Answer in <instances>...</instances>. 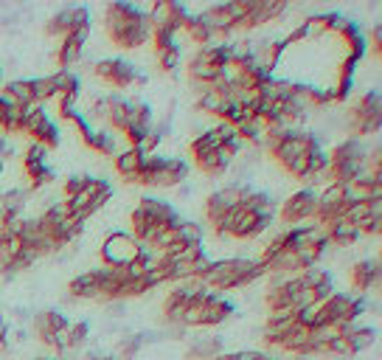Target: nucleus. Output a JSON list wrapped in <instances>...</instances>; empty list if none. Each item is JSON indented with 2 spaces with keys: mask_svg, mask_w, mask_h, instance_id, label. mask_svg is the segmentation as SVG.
Segmentation results:
<instances>
[{
  "mask_svg": "<svg viewBox=\"0 0 382 360\" xmlns=\"http://www.w3.org/2000/svg\"><path fill=\"white\" fill-rule=\"evenodd\" d=\"M346 341H349V349H351V355H357V352L368 349V346L377 341V332H374V329H368V327H363V329L351 327V329H346Z\"/></svg>",
  "mask_w": 382,
  "mask_h": 360,
  "instance_id": "29",
  "label": "nucleus"
},
{
  "mask_svg": "<svg viewBox=\"0 0 382 360\" xmlns=\"http://www.w3.org/2000/svg\"><path fill=\"white\" fill-rule=\"evenodd\" d=\"M155 60H158V68H161V70L171 73V70L180 65V46L171 43V46H166V48H158V51H155Z\"/></svg>",
  "mask_w": 382,
  "mask_h": 360,
  "instance_id": "32",
  "label": "nucleus"
},
{
  "mask_svg": "<svg viewBox=\"0 0 382 360\" xmlns=\"http://www.w3.org/2000/svg\"><path fill=\"white\" fill-rule=\"evenodd\" d=\"M93 76H96L99 82L110 85V88H115V90H127V88H132V85H144V82H147V76H141L132 62L115 60V57H112V60L96 62V65H93Z\"/></svg>",
  "mask_w": 382,
  "mask_h": 360,
  "instance_id": "9",
  "label": "nucleus"
},
{
  "mask_svg": "<svg viewBox=\"0 0 382 360\" xmlns=\"http://www.w3.org/2000/svg\"><path fill=\"white\" fill-rule=\"evenodd\" d=\"M217 355H222V341L219 338H200L189 352L191 360H214Z\"/></svg>",
  "mask_w": 382,
  "mask_h": 360,
  "instance_id": "30",
  "label": "nucleus"
},
{
  "mask_svg": "<svg viewBox=\"0 0 382 360\" xmlns=\"http://www.w3.org/2000/svg\"><path fill=\"white\" fill-rule=\"evenodd\" d=\"M20 124H23V107L0 93V135H20Z\"/></svg>",
  "mask_w": 382,
  "mask_h": 360,
  "instance_id": "22",
  "label": "nucleus"
},
{
  "mask_svg": "<svg viewBox=\"0 0 382 360\" xmlns=\"http://www.w3.org/2000/svg\"><path fill=\"white\" fill-rule=\"evenodd\" d=\"M68 327V318L59 312V309H43V312H37V318H34V332H37V338L46 344V346H51L59 352V332Z\"/></svg>",
  "mask_w": 382,
  "mask_h": 360,
  "instance_id": "16",
  "label": "nucleus"
},
{
  "mask_svg": "<svg viewBox=\"0 0 382 360\" xmlns=\"http://www.w3.org/2000/svg\"><path fill=\"white\" fill-rule=\"evenodd\" d=\"M68 293L73 299H96L102 293V279H99V268L96 270H87V273H79L70 285H68Z\"/></svg>",
  "mask_w": 382,
  "mask_h": 360,
  "instance_id": "21",
  "label": "nucleus"
},
{
  "mask_svg": "<svg viewBox=\"0 0 382 360\" xmlns=\"http://www.w3.org/2000/svg\"><path fill=\"white\" fill-rule=\"evenodd\" d=\"M85 183H87V178H79V175H73V178L65 180V183H62V194H65V200L76 197V194L85 189Z\"/></svg>",
  "mask_w": 382,
  "mask_h": 360,
  "instance_id": "34",
  "label": "nucleus"
},
{
  "mask_svg": "<svg viewBox=\"0 0 382 360\" xmlns=\"http://www.w3.org/2000/svg\"><path fill=\"white\" fill-rule=\"evenodd\" d=\"M351 287L357 293H371L380 287V259H360L351 268Z\"/></svg>",
  "mask_w": 382,
  "mask_h": 360,
  "instance_id": "18",
  "label": "nucleus"
},
{
  "mask_svg": "<svg viewBox=\"0 0 382 360\" xmlns=\"http://www.w3.org/2000/svg\"><path fill=\"white\" fill-rule=\"evenodd\" d=\"M259 276H265V268L256 259H217L208 270V276L203 279V287L208 293H225V290H236L245 287L250 282H256Z\"/></svg>",
  "mask_w": 382,
  "mask_h": 360,
  "instance_id": "2",
  "label": "nucleus"
},
{
  "mask_svg": "<svg viewBox=\"0 0 382 360\" xmlns=\"http://www.w3.org/2000/svg\"><path fill=\"white\" fill-rule=\"evenodd\" d=\"M222 107H225V93H222L219 88H206V90H200V99H197V110H200V113L217 119Z\"/></svg>",
  "mask_w": 382,
  "mask_h": 360,
  "instance_id": "28",
  "label": "nucleus"
},
{
  "mask_svg": "<svg viewBox=\"0 0 382 360\" xmlns=\"http://www.w3.org/2000/svg\"><path fill=\"white\" fill-rule=\"evenodd\" d=\"M141 349V338L138 335H132V338H127L121 346H118V355H115V360H129L135 352Z\"/></svg>",
  "mask_w": 382,
  "mask_h": 360,
  "instance_id": "33",
  "label": "nucleus"
},
{
  "mask_svg": "<svg viewBox=\"0 0 382 360\" xmlns=\"http://www.w3.org/2000/svg\"><path fill=\"white\" fill-rule=\"evenodd\" d=\"M287 11V3L284 0H253L250 6V14L242 20V31H250V28H259L265 23H273L281 14Z\"/></svg>",
  "mask_w": 382,
  "mask_h": 360,
  "instance_id": "17",
  "label": "nucleus"
},
{
  "mask_svg": "<svg viewBox=\"0 0 382 360\" xmlns=\"http://www.w3.org/2000/svg\"><path fill=\"white\" fill-rule=\"evenodd\" d=\"M321 228L327 231L329 245H337V248H349V245H354V242L360 240L357 228H354L351 223H346L343 217H340V220H334V223H329V226H321Z\"/></svg>",
  "mask_w": 382,
  "mask_h": 360,
  "instance_id": "25",
  "label": "nucleus"
},
{
  "mask_svg": "<svg viewBox=\"0 0 382 360\" xmlns=\"http://www.w3.org/2000/svg\"><path fill=\"white\" fill-rule=\"evenodd\" d=\"M147 14H149V23L155 31H169V34H177L183 28V23L189 20V11L180 3H155Z\"/></svg>",
  "mask_w": 382,
  "mask_h": 360,
  "instance_id": "15",
  "label": "nucleus"
},
{
  "mask_svg": "<svg viewBox=\"0 0 382 360\" xmlns=\"http://www.w3.org/2000/svg\"><path fill=\"white\" fill-rule=\"evenodd\" d=\"M349 186H343V183H327L324 186V191L318 194V206H315V226H329V223H334V220H340L343 217V211H346V206H349Z\"/></svg>",
  "mask_w": 382,
  "mask_h": 360,
  "instance_id": "11",
  "label": "nucleus"
},
{
  "mask_svg": "<svg viewBox=\"0 0 382 360\" xmlns=\"http://www.w3.org/2000/svg\"><path fill=\"white\" fill-rule=\"evenodd\" d=\"M105 34L118 48H141L152 37L149 14L132 3H110L105 9Z\"/></svg>",
  "mask_w": 382,
  "mask_h": 360,
  "instance_id": "1",
  "label": "nucleus"
},
{
  "mask_svg": "<svg viewBox=\"0 0 382 360\" xmlns=\"http://www.w3.org/2000/svg\"><path fill=\"white\" fill-rule=\"evenodd\" d=\"M144 161H147V155L141 149H129L127 147V149H118V155L112 158V166H115V172L127 183H135L138 175H141V169H144Z\"/></svg>",
  "mask_w": 382,
  "mask_h": 360,
  "instance_id": "20",
  "label": "nucleus"
},
{
  "mask_svg": "<svg viewBox=\"0 0 382 360\" xmlns=\"http://www.w3.org/2000/svg\"><path fill=\"white\" fill-rule=\"evenodd\" d=\"M315 206H318V191L315 189H298L281 203V208H275V214L287 228H292V226H301V223L312 220Z\"/></svg>",
  "mask_w": 382,
  "mask_h": 360,
  "instance_id": "10",
  "label": "nucleus"
},
{
  "mask_svg": "<svg viewBox=\"0 0 382 360\" xmlns=\"http://www.w3.org/2000/svg\"><path fill=\"white\" fill-rule=\"evenodd\" d=\"M270 360H275V358H270Z\"/></svg>",
  "mask_w": 382,
  "mask_h": 360,
  "instance_id": "38",
  "label": "nucleus"
},
{
  "mask_svg": "<svg viewBox=\"0 0 382 360\" xmlns=\"http://www.w3.org/2000/svg\"><path fill=\"white\" fill-rule=\"evenodd\" d=\"M79 31H90V11L85 6H68L48 20V34L51 37L65 40V37L79 34Z\"/></svg>",
  "mask_w": 382,
  "mask_h": 360,
  "instance_id": "12",
  "label": "nucleus"
},
{
  "mask_svg": "<svg viewBox=\"0 0 382 360\" xmlns=\"http://www.w3.org/2000/svg\"><path fill=\"white\" fill-rule=\"evenodd\" d=\"M82 141H85L87 149H93V152H99V155H105V158H115V155H118L115 135H110L107 129H96V127H90V129L82 135Z\"/></svg>",
  "mask_w": 382,
  "mask_h": 360,
  "instance_id": "23",
  "label": "nucleus"
},
{
  "mask_svg": "<svg viewBox=\"0 0 382 360\" xmlns=\"http://www.w3.org/2000/svg\"><path fill=\"white\" fill-rule=\"evenodd\" d=\"M382 121V102L377 90L363 93L354 105H351V138H366V135H377Z\"/></svg>",
  "mask_w": 382,
  "mask_h": 360,
  "instance_id": "7",
  "label": "nucleus"
},
{
  "mask_svg": "<svg viewBox=\"0 0 382 360\" xmlns=\"http://www.w3.org/2000/svg\"><path fill=\"white\" fill-rule=\"evenodd\" d=\"M230 312H233V304L228 299H222L217 293H208V290H200L186 307L183 327H217L230 318Z\"/></svg>",
  "mask_w": 382,
  "mask_h": 360,
  "instance_id": "4",
  "label": "nucleus"
},
{
  "mask_svg": "<svg viewBox=\"0 0 382 360\" xmlns=\"http://www.w3.org/2000/svg\"><path fill=\"white\" fill-rule=\"evenodd\" d=\"M9 346V327H6V321L0 318V352Z\"/></svg>",
  "mask_w": 382,
  "mask_h": 360,
  "instance_id": "36",
  "label": "nucleus"
},
{
  "mask_svg": "<svg viewBox=\"0 0 382 360\" xmlns=\"http://www.w3.org/2000/svg\"><path fill=\"white\" fill-rule=\"evenodd\" d=\"M245 189H248V186H242V183H230V186L219 189V191H214V194H208V200H206V220H208V226L219 223L228 211L239 208Z\"/></svg>",
  "mask_w": 382,
  "mask_h": 360,
  "instance_id": "13",
  "label": "nucleus"
},
{
  "mask_svg": "<svg viewBox=\"0 0 382 360\" xmlns=\"http://www.w3.org/2000/svg\"><path fill=\"white\" fill-rule=\"evenodd\" d=\"M174 220H180V217H177V211H174L166 200H158V197H144V200L132 208V214H129L132 237L141 242V245H147V242L152 240L161 228H166V226H169V223H174Z\"/></svg>",
  "mask_w": 382,
  "mask_h": 360,
  "instance_id": "3",
  "label": "nucleus"
},
{
  "mask_svg": "<svg viewBox=\"0 0 382 360\" xmlns=\"http://www.w3.org/2000/svg\"><path fill=\"white\" fill-rule=\"evenodd\" d=\"M31 88H34V102H37V105H43V102H48V99H56L54 73H51V76H37V79H31Z\"/></svg>",
  "mask_w": 382,
  "mask_h": 360,
  "instance_id": "31",
  "label": "nucleus"
},
{
  "mask_svg": "<svg viewBox=\"0 0 382 360\" xmlns=\"http://www.w3.org/2000/svg\"><path fill=\"white\" fill-rule=\"evenodd\" d=\"M34 360H51V358H34Z\"/></svg>",
  "mask_w": 382,
  "mask_h": 360,
  "instance_id": "37",
  "label": "nucleus"
},
{
  "mask_svg": "<svg viewBox=\"0 0 382 360\" xmlns=\"http://www.w3.org/2000/svg\"><path fill=\"white\" fill-rule=\"evenodd\" d=\"M377 211H382L380 197H374V200H349V206H346V211H343V220L357 228L363 220H368V217L377 214Z\"/></svg>",
  "mask_w": 382,
  "mask_h": 360,
  "instance_id": "24",
  "label": "nucleus"
},
{
  "mask_svg": "<svg viewBox=\"0 0 382 360\" xmlns=\"http://www.w3.org/2000/svg\"><path fill=\"white\" fill-rule=\"evenodd\" d=\"M189 178V164L180 158H161V155H149L144 161V169L135 183L141 186H158V189H171L180 186Z\"/></svg>",
  "mask_w": 382,
  "mask_h": 360,
  "instance_id": "5",
  "label": "nucleus"
},
{
  "mask_svg": "<svg viewBox=\"0 0 382 360\" xmlns=\"http://www.w3.org/2000/svg\"><path fill=\"white\" fill-rule=\"evenodd\" d=\"M87 34L90 31H79V34H70L62 40V46L56 48V62H59V70H70L76 62L82 60L85 54V43H87Z\"/></svg>",
  "mask_w": 382,
  "mask_h": 360,
  "instance_id": "19",
  "label": "nucleus"
},
{
  "mask_svg": "<svg viewBox=\"0 0 382 360\" xmlns=\"http://www.w3.org/2000/svg\"><path fill=\"white\" fill-rule=\"evenodd\" d=\"M23 172H26L31 189H43V186H48L54 180V169L46 164V149L40 144H31L23 152Z\"/></svg>",
  "mask_w": 382,
  "mask_h": 360,
  "instance_id": "14",
  "label": "nucleus"
},
{
  "mask_svg": "<svg viewBox=\"0 0 382 360\" xmlns=\"http://www.w3.org/2000/svg\"><path fill=\"white\" fill-rule=\"evenodd\" d=\"M3 96H9L14 105L20 107H28V105H37L34 102V88H31V79H14L3 88Z\"/></svg>",
  "mask_w": 382,
  "mask_h": 360,
  "instance_id": "26",
  "label": "nucleus"
},
{
  "mask_svg": "<svg viewBox=\"0 0 382 360\" xmlns=\"http://www.w3.org/2000/svg\"><path fill=\"white\" fill-rule=\"evenodd\" d=\"M110 197H112V186H110L107 180L105 178H87L85 189H82L76 197L65 200V211H68L73 220L85 223L90 214H96V211L107 203Z\"/></svg>",
  "mask_w": 382,
  "mask_h": 360,
  "instance_id": "6",
  "label": "nucleus"
},
{
  "mask_svg": "<svg viewBox=\"0 0 382 360\" xmlns=\"http://www.w3.org/2000/svg\"><path fill=\"white\" fill-rule=\"evenodd\" d=\"M380 37H382V28L374 26V31H371V51H374V57H380Z\"/></svg>",
  "mask_w": 382,
  "mask_h": 360,
  "instance_id": "35",
  "label": "nucleus"
},
{
  "mask_svg": "<svg viewBox=\"0 0 382 360\" xmlns=\"http://www.w3.org/2000/svg\"><path fill=\"white\" fill-rule=\"evenodd\" d=\"M141 250H144V245L132 234L112 231L107 240L102 242V262H105V268H129L141 256Z\"/></svg>",
  "mask_w": 382,
  "mask_h": 360,
  "instance_id": "8",
  "label": "nucleus"
},
{
  "mask_svg": "<svg viewBox=\"0 0 382 360\" xmlns=\"http://www.w3.org/2000/svg\"><path fill=\"white\" fill-rule=\"evenodd\" d=\"M180 31H186V34L191 37V43H197L200 48H203V46H208V43H214V34H211L208 23H206L200 14H197V17H194V14H189V20L183 23V28H180Z\"/></svg>",
  "mask_w": 382,
  "mask_h": 360,
  "instance_id": "27",
  "label": "nucleus"
}]
</instances>
